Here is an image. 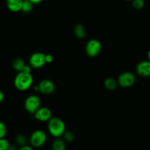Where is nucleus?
<instances>
[{
	"label": "nucleus",
	"mask_w": 150,
	"mask_h": 150,
	"mask_svg": "<svg viewBox=\"0 0 150 150\" xmlns=\"http://www.w3.org/2000/svg\"><path fill=\"white\" fill-rule=\"evenodd\" d=\"M4 98H5L4 93L2 92V91H0V103H2L3 101H4Z\"/></svg>",
	"instance_id": "obj_24"
},
{
	"label": "nucleus",
	"mask_w": 150,
	"mask_h": 150,
	"mask_svg": "<svg viewBox=\"0 0 150 150\" xmlns=\"http://www.w3.org/2000/svg\"><path fill=\"white\" fill-rule=\"evenodd\" d=\"M35 120L40 122H47L52 118V112L51 109L47 107H41L34 114Z\"/></svg>",
	"instance_id": "obj_9"
},
{
	"label": "nucleus",
	"mask_w": 150,
	"mask_h": 150,
	"mask_svg": "<svg viewBox=\"0 0 150 150\" xmlns=\"http://www.w3.org/2000/svg\"><path fill=\"white\" fill-rule=\"evenodd\" d=\"M15 142H16V144L18 145L20 147L26 146L28 145V143H29V140L28 139V138L22 133L16 135V136L15 137Z\"/></svg>",
	"instance_id": "obj_16"
},
{
	"label": "nucleus",
	"mask_w": 150,
	"mask_h": 150,
	"mask_svg": "<svg viewBox=\"0 0 150 150\" xmlns=\"http://www.w3.org/2000/svg\"><path fill=\"white\" fill-rule=\"evenodd\" d=\"M136 81V77L132 72H123L117 78L119 86L122 88H130L135 84Z\"/></svg>",
	"instance_id": "obj_5"
},
{
	"label": "nucleus",
	"mask_w": 150,
	"mask_h": 150,
	"mask_svg": "<svg viewBox=\"0 0 150 150\" xmlns=\"http://www.w3.org/2000/svg\"><path fill=\"white\" fill-rule=\"evenodd\" d=\"M125 1H133V0H125Z\"/></svg>",
	"instance_id": "obj_28"
},
{
	"label": "nucleus",
	"mask_w": 150,
	"mask_h": 150,
	"mask_svg": "<svg viewBox=\"0 0 150 150\" xmlns=\"http://www.w3.org/2000/svg\"><path fill=\"white\" fill-rule=\"evenodd\" d=\"M45 56L46 54L40 51L33 53L29 58V64L33 69L42 68L47 64Z\"/></svg>",
	"instance_id": "obj_7"
},
{
	"label": "nucleus",
	"mask_w": 150,
	"mask_h": 150,
	"mask_svg": "<svg viewBox=\"0 0 150 150\" xmlns=\"http://www.w3.org/2000/svg\"><path fill=\"white\" fill-rule=\"evenodd\" d=\"M18 150H34L33 148L30 146V145H26V146H21L19 148Z\"/></svg>",
	"instance_id": "obj_23"
},
{
	"label": "nucleus",
	"mask_w": 150,
	"mask_h": 150,
	"mask_svg": "<svg viewBox=\"0 0 150 150\" xmlns=\"http://www.w3.org/2000/svg\"><path fill=\"white\" fill-rule=\"evenodd\" d=\"M26 64H26V62H25L23 59L18 57V58L13 59V62H12V67L18 73H21V72L23 71Z\"/></svg>",
	"instance_id": "obj_12"
},
{
	"label": "nucleus",
	"mask_w": 150,
	"mask_h": 150,
	"mask_svg": "<svg viewBox=\"0 0 150 150\" xmlns=\"http://www.w3.org/2000/svg\"><path fill=\"white\" fill-rule=\"evenodd\" d=\"M23 0H6L7 9L13 13L21 11Z\"/></svg>",
	"instance_id": "obj_11"
},
{
	"label": "nucleus",
	"mask_w": 150,
	"mask_h": 150,
	"mask_svg": "<svg viewBox=\"0 0 150 150\" xmlns=\"http://www.w3.org/2000/svg\"><path fill=\"white\" fill-rule=\"evenodd\" d=\"M86 29L83 24H79L76 25L73 29V33H74L75 36L79 39H83L86 38Z\"/></svg>",
	"instance_id": "obj_13"
},
{
	"label": "nucleus",
	"mask_w": 150,
	"mask_h": 150,
	"mask_svg": "<svg viewBox=\"0 0 150 150\" xmlns=\"http://www.w3.org/2000/svg\"><path fill=\"white\" fill-rule=\"evenodd\" d=\"M25 110L30 114H35L41 108V100L37 95H30L25 99L23 103Z\"/></svg>",
	"instance_id": "obj_4"
},
{
	"label": "nucleus",
	"mask_w": 150,
	"mask_h": 150,
	"mask_svg": "<svg viewBox=\"0 0 150 150\" xmlns=\"http://www.w3.org/2000/svg\"><path fill=\"white\" fill-rule=\"evenodd\" d=\"M62 139L65 141L66 143H71V142H74L75 135L73 132L66 131L64 134L63 135Z\"/></svg>",
	"instance_id": "obj_18"
},
{
	"label": "nucleus",
	"mask_w": 150,
	"mask_h": 150,
	"mask_svg": "<svg viewBox=\"0 0 150 150\" xmlns=\"http://www.w3.org/2000/svg\"><path fill=\"white\" fill-rule=\"evenodd\" d=\"M30 1H32L34 4H40V3L42 2L43 0H30Z\"/></svg>",
	"instance_id": "obj_26"
},
{
	"label": "nucleus",
	"mask_w": 150,
	"mask_h": 150,
	"mask_svg": "<svg viewBox=\"0 0 150 150\" xmlns=\"http://www.w3.org/2000/svg\"><path fill=\"white\" fill-rule=\"evenodd\" d=\"M136 73L139 76L143 78H147L150 76V62L148 60H144L137 64L136 67Z\"/></svg>",
	"instance_id": "obj_10"
},
{
	"label": "nucleus",
	"mask_w": 150,
	"mask_h": 150,
	"mask_svg": "<svg viewBox=\"0 0 150 150\" xmlns=\"http://www.w3.org/2000/svg\"><path fill=\"white\" fill-rule=\"evenodd\" d=\"M48 132L54 139L62 138L66 132L64 122L58 117H53L48 122Z\"/></svg>",
	"instance_id": "obj_1"
},
{
	"label": "nucleus",
	"mask_w": 150,
	"mask_h": 150,
	"mask_svg": "<svg viewBox=\"0 0 150 150\" xmlns=\"http://www.w3.org/2000/svg\"><path fill=\"white\" fill-rule=\"evenodd\" d=\"M7 126L4 122H0V139H4L7 135Z\"/></svg>",
	"instance_id": "obj_20"
},
{
	"label": "nucleus",
	"mask_w": 150,
	"mask_h": 150,
	"mask_svg": "<svg viewBox=\"0 0 150 150\" xmlns=\"http://www.w3.org/2000/svg\"><path fill=\"white\" fill-rule=\"evenodd\" d=\"M147 58H148V61L150 62V49L149 50L147 53Z\"/></svg>",
	"instance_id": "obj_27"
},
{
	"label": "nucleus",
	"mask_w": 150,
	"mask_h": 150,
	"mask_svg": "<svg viewBox=\"0 0 150 150\" xmlns=\"http://www.w3.org/2000/svg\"><path fill=\"white\" fill-rule=\"evenodd\" d=\"M38 85L39 86V92L45 95H51L54 93L56 89L54 83L50 79H42Z\"/></svg>",
	"instance_id": "obj_8"
},
{
	"label": "nucleus",
	"mask_w": 150,
	"mask_h": 150,
	"mask_svg": "<svg viewBox=\"0 0 150 150\" xmlns=\"http://www.w3.org/2000/svg\"><path fill=\"white\" fill-rule=\"evenodd\" d=\"M19 149H18V147L16 146H15V145H11L10 144V146H9V148L7 149V150H18Z\"/></svg>",
	"instance_id": "obj_25"
},
{
	"label": "nucleus",
	"mask_w": 150,
	"mask_h": 150,
	"mask_svg": "<svg viewBox=\"0 0 150 150\" xmlns=\"http://www.w3.org/2000/svg\"><path fill=\"white\" fill-rule=\"evenodd\" d=\"M29 145L32 148L39 149L43 146L47 142V134L44 130H36L32 133L29 139Z\"/></svg>",
	"instance_id": "obj_3"
},
{
	"label": "nucleus",
	"mask_w": 150,
	"mask_h": 150,
	"mask_svg": "<svg viewBox=\"0 0 150 150\" xmlns=\"http://www.w3.org/2000/svg\"><path fill=\"white\" fill-rule=\"evenodd\" d=\"M34 79L32 73L21 72L16 74L14 79L13 84L17 90L24 92L30 89L33 85Z\"/></svg>",
	"instance_id": "obj_2"
},
{
	"label": "nucleus",
	"mask_w": 150,
	"mask_h": 150,
	"mask_svg": "<svg viewBox=\"0 0 150 150\" xmlns=\"http://www.w3.org/2000/svg\"><path fill=\"white\" fill-rule=\"evenodd\" d=\"M45 60H46L47 64H51L54 62V57H53L52 54H48L45 56Z\"/></svg>",
	"instance_id": "obj_22"
},
{
	"label": "nucleus",
	"mask_w": 150,
	"mask_h": 150,
	"mask_svg": "<svg viewBox=\"0 0 150 150\" xmlns=\"http://www.w3.org/2000/svg\"><path fill=\"white\" fill-rule=\"evenodd\" d=\"M51 150H66V142L62 138L55 139L51 144Z\"/></svg>",
	"instance_id": "obj_14"
},
{
	"label": "nucleus",
	"mask_w": 150,
	"mask_h": 150,
	"mask_svg": "<svg viewBox=\"0 0 150 150\" xmlns=\"http://www.w3.org/2000/svg\"><path fill=\"white\" fill-rule=\"evenodd\" d=\"M34 4L30 0H23V6H22L21 12L23 13H29L33 10Z\"/></svg>",
	"instance_id": "obj_17"
},
{
	"label": "nucleus",
	"mask_w": 150,
	"mask_h": 150,
	"mask_svg": "<svg viewBox=\"0 0 150 150\" xmlns=\"http://www.w3.org/2000/svg\"><path fill=\"white\" fill-rule=\"evenodd\" d=\"M104 86L108 90H115V89H117V87L119 86L118 82H117V80L114 79V78H107L104 80L103 82Z\"/></svg>",
	"instance_id": "obj_15"
},
{
	"label": "nucleus",
	"mask_w": 150,
	"mask_h": 150,
	"mask_svg": "<svg viewBox=\"0 0 150 150\" xmlns=\"http://www.w3.org/2000/svg\"><path fill=\"white\" fill-rule=\"evenodd\" d=\"M102 50V44L98 39H91L86 42L85 46V52L88 57L91 58L98 57Z\"/></svg>",
	"instance_id": "obj_6"
},
{
	"label": "nucleus",
	"mask_w": 150,
	"mask_h": 150,
	"mask_svg": "<svg viewBox=\"0 0 150 150\" xmlns=\"http://www.w3.org/2000/svg\"><path fill=\"white\" fill-rule=\"evenodd\" d=\"M10 144L9 143L8 140L4 139H0V150H7Z\"/></svg>",
	"instance_id": "obj_21"
},
{
	"label": "nucleus",
	"mask_w": 150,
	"mask_h": 150,
	"mask_svg": "<svg viewBox=\"0 0 150 150\" xmlns=\"http://www.w3.org/2000/svg\"><path fill=\"white\" fill-rule=\"evenodd\" d=\"M132 5L136 10H142L145 5L144 0H133Z\"/></svg>",
	"instance_id": "obj_19"
}]
</instances>
